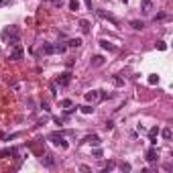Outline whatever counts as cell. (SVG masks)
<instances>
[{"label":"cell","mask_w":173,"mask_h":173,"mask_svg":"<svg viewBox=\"0 0 173 173\" xmlns=\"http://www.w3.org/2000/svg\"><path fill=\"white\" fill-rule=\"evenodd\" d=\"M49 141L53 145H57V147H61V149H67L69 145H67V141H65V137L61 133H51L49 134Z\"/></svg>","instance_id":"6da1fadb"},{"label":"cell","mask_w":173,"mask_h":173,"mask_svg":"<svg viewBox=\"0 0 173 173\" xmlns=\"http://www.w3.org/2000/svg\"><path fill=\"white\" fill-rule=\"evenodd\" d=\"M23 55H25V51H23V47H20L19 43L16 45H12V49H10V53H8V57L12 61H20L23 59Z\"/></svg>","instance_id":"7a4b0ae2"},{"label":"cell","mask_w":173,"mask_h":173,"mask_svg":"<svg viewBox=\"0 0 173 173\" xmlns=\"http://www.w3.org/2000/svg\"><path fill=\"white\" fill-rule=\"evenodd\" d=\"M96 15L100 16V19H104V20H110L114 27H120V20L116 19L114 15H110V12H106V10H96Z\"/></svg>","instance_id":"3957f363"},{"label":"cell","mask_w":173,"mask_h":173,"mask_svg":"<svg viewBox=\"0 0 173 173\" xmlns=\"http://www.w3.org/2000/svg\"><path fill=\"white\" fill-rule=\"evenodd\" d=\"M69 82H71V71H63V74H59V78H57V82H55V84L69 86Z\"/></svg>","instance_id":"277c9868"},{"label":"cell","mask_w":173,"mask_h":173,"mask_svg":"<svg viewBox=\"0 0 173 173\" xmlns=\"http://www.w3.org/2000/svg\"><path fill=\"white\" fill-rule=\"evenodd\" d=\"M41 163H43L45 167H55V157L49 155V153H45V155H41Z\"/></svg>","instance_id":"5b68a950"},{"label":"cell","mask_w":173,"mask_h":173,"mask_svg":"<svg viewBox=\"0 0 173 173\" xmlns=\"http://www.w3.org/2000/svg\"><path fill=\"white\" fill-rule=\"evenodd\" d=\"M145 159H147L149 163H155V161H157V159H159V153H157V149H155V147H151V149H149V151H147V157H145Z\"/></svg>","instance_id":"8992f818"},{"label":"cell","mask_w":173,"mask_h":173,"mask_svg":"<svg viewBox=\"0 0 173 173\" xmlns=\"http://www.w3.org/2000/svg\"><path fill=\"white\" fill-rule=\"evenodd\" d=\"M86 100H88V102H98L100 100V90H92V92H86Z\"/></svg>","instance_id":"52a82bcc"},{"label":"cell","mask_w":173,"mask_h":173,"mask_svg":"<svg viewBox=\"0 0 173 173\" xmlns=\"http://www.w3.org/2000/svg\"><path fill=\"white\" fill-rule=\"evenodd\" d=\"M104 61H106V59H104L102 55H94V57L90 59V65H92V67H102Z\"/></svg>","instance_id":"ba28073f"},{"label":"cell","mask_w":173,"mask_h":173,"mask_svg":"<svg viewBox=\"0 0 173 173\" xmlns=\"http://www.w3.org/2000/svg\"><path fill=\"white\" fill-rule=\"evenodd\" d=\"M8 43H10V45H16V43H19V29H16V27H12V29H10V39H8Z\"/></svg>","instance_id":"9c48e42d"},{"label":"cell","mask_w":173,"mask_h":173,"mask_svg":"<svg viewBox=\"0 0 173 173\" xmlns=\"http://www.w3.org/2000/svg\"><path fill=\"white\" fill-rule=\"evenodd\" d=\"M100 47H102V49H106V51H110V53H114V51H118V49H116V45L108 43L106 39H102V41H100Z\"/></svg>","instance_id":"30bf717a"},{"label":"cell","mask_w":173,"mask_h":173,"mask_svg":"<svg viewBox=\"0 0 173 173\" xmlns=\"http://www.w3.org/2000/svg\"><path fill=\"white\" fill-rule=\"evenodd\" d=\"M84 143H90V145H94V147H98L102 141H100L98 134H90V137H86V138H84Z\"/></svg>","instance_id":"8fae6325"},{"label":"cell","mask_w":173,"mask_h":173,"mask_svg":"<svg viewBox=\"0 0 173 173\" xmlns=\"http://www.w3.org/2000/svg\"><path fill=\"white\" fill-rule=\"evenodd\" d=\"M41 51H43V55H53V53H55V45H51V43H43Z\"/></svg>","instance_id":"7c38bea8"},{"label":"cell","mask_w":173,"mask_h":173,"mask_svg":"<svg viewBox=\"0 0 173 173\" xmlns=\"http://www.w3.org/2000/svg\"><path fill=\"white\" fill-rule=\"evenodd\" d=\"M16 155V149H2L0 151V159H4V157H15Z\"/></svg>","instance_id":"4fadbf2b"},{"label":"cell","mask_w":173,"mask_h":173,"mask_svg":"<svg viewBox=\"0 0 173 173\" xmlns=\"http://www.w3.org/2000/svg\"><path fill=\"white\" fill-rule=\"evenodd\" d=\"M157 134H159V129L157 126H153V129H149V137H151V143H157Z\"/></svg>","instance_id":"5bb4252c"},{"label":"cell","mask_w":173,"mask_h":173,"mask_svg":"<svg viewBox=\"0 0 173 173\" xmlns=\"http://www.w3.org/2000/svg\"><path fill=\"white\" fill-rule=\"evenodd\" d=\"M130 27H133L134 31H143L145 29V23H143V20H130Z\"/></svg>","instance_id":"9a60e30c"},{"label":"cell","mask_w":173,"mask_h":173,"mask_svg":"<svg viewBox=\"0 0 173 173\" xmlns=\"http://www.w3.org/2000/svg\"><path fill=\"white\" fill-rule=\"evenodd\" d=\"M151 10H153L151 0H143V12H145V15H151Z\"/></svg>","instance_id":"2e32d148"},{"label":"cell","mask_w":173,"mask_h":173,"mask_svg":"<svg viewBox=\"0 0 173 173\" xmlns=\"http://www.w3.org/2000/svg\"><path fill=\"white\" fill-rule=\"evenodd\" d=\"M79 29H82V33H90V23L86 19L79 20Z\"/></svg>","instance_id":"e0dca14e"},{"label":"cell","mask_w":173,"mask_h":173,"mask_svg":"<svg viewBox=\"0 0 173 173\" xmlns=\"http://www.w3.org/2000/svg\"><path fill=\"white\" fill-rule=\"evenodd\" d=\"M161 134H163V138H165V141H169V138L173 137V133H171V129H169V126H167V129H163V130H161Z\"/></svg>","instance_id":"ac0fdd59"},{"label":"cell","mask_w":173,"mask_h":173,"mask_svg":"<svg viewBox=\"0 0 173 173\" xmlns=\"http://www.w3.org/2000/svg\"><path fill=\"white\" fill-rule=\"evenodd\" d=\"M79 110H82L84 114H94V108H92L90 104H86V106H79Z\"/></svg>","instance_id":"d6986e66"},{"label":"cell","mask_w":173,"mask_h":173,"mask_svg":"<svg viewBox=\"0 0 173 173\" xmlns=\"http://www.w3.org/2000/svg\"><path fill=\"white\" fill-rule=\"evenodd\" d=\"M82 45V39H69L67 41V47H79Z\"/></svg>","instance_id":"ffe728a7"},{"label":"cell","mask_w":173,"mask_h":173,"mask_svg":"<svg viewBox=\"0 0 173 173\" xmlns=\"http://www.w3.org/2000/svg\"><path fill=\"white\" fill-rule=\"evenodd\" d=\"M65 49H67V45H63V43L55 45V53H65Z\"/></svg>","instance_id":"44dd1931"},{"label":"cell","mask_w":173,"mask_h":173,"mask_svg":"<svg viewBox=\"0 0 173 173\" xmlns=\"http://www.w3.org/2000/svg\"><path fill=\"white\" fill-rule=\"evenodd\" d=\"M112 84L120 88V86H124V79H122V78H118V75H114V78H112Z\"/></svg>","instance_id":"7402d4cb"},{"label":"cell","mask_w":173,"mask_h":173,"mask_svg":"<svg viewBox=\"0 0 173 173\" xmlns=\"http://www.w3.org/2000/svg\"><path fill=\"white\" fill-rule=\"evenodd\" d=\"M69 8L71 10H79V0H69Z\"/></svg>","instance_id":"603a6c76"},{"label":"cell","mask_w":173,"mask_h":173,"mask_svg":"<svg viewBox=\"0 0 173 173\" xmlns=\"http://www.w3.org/2000/svg\"><path fill=\"white\" fill-rule=\"evenodd\" d=\"M118 167L122 169V171H130V169H133V167H130V163H124V161H122V163H118Z\"/></svg>","instance_id":"cb8c5ba5"},{"label":"cell","mask_w":173,"mask_h":173,"mask_svg":"<svg viewBox=\"0 0 173 173\" xmlns=\"http://www.w3.org/2000/svg\"><path fill=\"white\" fill-rule=\"evenodd\" d=\"M149 84H151V86L159 84V75H149Z\"/></svg>","instance_id":"d4e9b609"},{"label":"cell","mask_w":173,"mask_h":173,"mask_svg":"<svg viewBox=\"0 0 173 173\" xmlns=\"http://www.w3.org/2000/svg\"><path fill=\"white\" fill-rule=\"evenodd\" d=\"M114 165H116V163H114V161H110V163L106 165V167H104V173H108V171H112V169H114Z\"/></svg>","instance_id":"484cf974"},{"label":"cell","mask_w":173,"mask_h":173,"mask_svg":"<svg viewBox=\"0 0 173 173\" xmlns=\"http://www.w3.org/2000/svg\"><path fill=\"white\" fill-rule=\"evenodd\" d=\"M157 49H159V51H165V49H167V45H165L163 41H159V43H157Z\"/></svg>","instance_id":"4316f807"},{"label":"cell","mask_w":173,"mask_h":173,"mask_svg":"<svg viewBox=\"0 0 173 173\" xmlns=\"http://www.w3.org/2000/svg\"><path fill=\"white\" fill-rule=\"evenodd\" d=\"M104 129H106V130H112V129H114V122H112V120H108V122L104 124Z\"/></svg>","instance_id":"83f0119b"},{"label":"cell","mask_w":173,"mask_h":173,"mask_svg":"<svg viewBox=\"0 0 173 173\" xmlns=\"http://www.w3.org/2000/svg\"><path fill=\"white\" fill-rule=\"evenodd\" d=\"M61 106H63V108H69V106H71V100H61Z\"/></svg>","instance_id":"f1b7e54d"},{"label":"cell","mask_w":173,"mask_h":173,"mask_svg":"<svg viewBox=\"0 0 173 173\" xmlns=\"http://www.w3.org/2000/svg\"><path fill=\"white\" fill-rule=\"evenodd\" d=\"M79 171H84V173H90V167H88V165H79Z\"/></svg>","instance_id":"f546056e"},{"label":"cell","mask_w":173,"mask_h":173,"mask_svg":"<svg viewBox=\"0 0 173 173\" xmlns=\"http://www.w3.org/2000/svg\"><path fill=\"white\" fill-rule=\"evenodd\" d=\"M20 88H23V84H15L12 86V92H20Z\"/></svg>","instance_id":"4dcf8cb0"},{"label":"cell","mask_w":173,"mask_h":173,"mask_svg":"<svg viewBox=\"0 0 173 173\" xmlns=\"http://www.w3.org/2000/svg\"><path fill=\"white\" fill-rule=\"evenodd\" d=\"M6 4H10V0H0V8H2V6H6Z\"/></svg>","instance_id":"1f68e13d"},{"label":"cell","mask_w":173,"mask_h":173,"mask_svg":"<svg viewBox=\"0 0 173 173\" xmlns=\"http://www.w3.org/2000/svg\"><path fill=\"white\" fill-rule=\"evenodd\" d=\"M53 2V6H61V0H51Z\"/></svg>","instance_id":"d6a6232c"}]
</instances>
